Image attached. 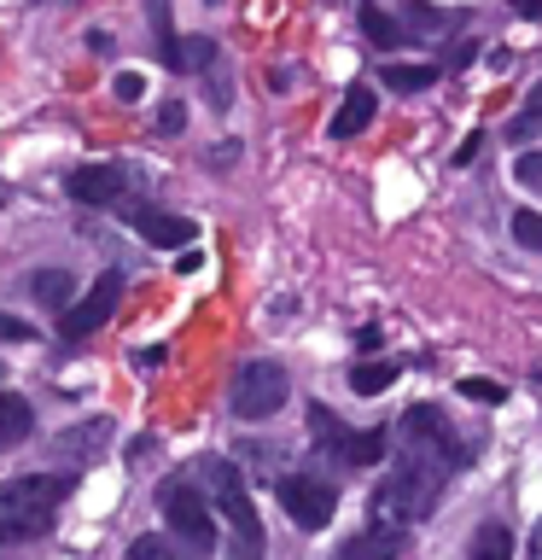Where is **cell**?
Segmentation results:
<instances>
[{"label":"cell","mask_w":542,"mask_h":560,"mask_svg":"<svg viewBox=\"0 0 542 560\" xmlns=\"http://www.w3.org/2000/svg\"><path fill=\"white\" fill-rule=\"evenodd\" d=\"M204 485H210V502H216V514L227 520V532H234V555H262V520L251 497H245V479L234 462H204Z\"/></svg>","instance_id":"cell-1"},{"label":"cell","mask_w":542,"mask_h":560,"mask_svg":"<svg viewBox=\"0 0 542 560\" xmlns=\"http://www.w3.org/2000/svg\"><path fill=\"white\" fill-rule=\"evenodd\" d=\"M157 502H164V525H169V537L181 542L187 555H210V549H216V514H210V502L199 497V485L169 479Z\"/></svg>","instance_id":"cell-2"},{"label":"cell","mask_w":542,"mask_h":560,"mask_svg":"<svg viewBox=\"0 0 542 560\" xmlns=\"http://www.w3.org/2000/svg\"><path fill=\"white\" fill-rule=\"evenodd\" d=\"M274 490H280V508L292 514L297 532H327L332 514H339V490L327 479H315V472H286Z\"/></svg>","instance_id":"cell-3"},{"label":"cell","mask_w":542,"mask_h":560,"mask_svg":"<svg viewBox=\"0 0 542 560\" xmlns=\"http://www.w3.org/2000/svg\"><path fill=\"white\" fill-rule=\"evenodd\" d=\"M432 490H437V472L420 467V462H409V467H397L391 479H379V490H374V514H379L385 525L414 520V514H426Z\"/></svg>","instance_id":"cell-4"},{"label":"cell","mask_w":542,"mask_h":560,"mask_svg":"<svg viewBox=\"0 0 542 560\" xmlns=\"http://www.w3.org/2000/svg\"><path fill=\"white\" fill-rule=\"evenodd\" d=\"M286 392H292V380L280 362H245L234 374V415L239 420H269V415H280Z\"/></svg>","instance_id":"cell-5"},{"label":"cell","mask_w":542,"mask_h":560,"mask_svg":"<svg viewBox=\"0 0 542 560\" xmlns=\"http://www.w3.org/2000/svg\"><path fill=\"white\" fill-rule=\"evenodd\" d=\"M70 490H76V472H17V479L0 485V520L7 514H52Z\"/></svg>","instance_id":"cell-6"},{"label":"cell","mask_w":542,"mask_h":560,"mask_svg":"<svg viewBox=\"0 0 542 560\" xmlns=\"http://www.w3.org/2000/svg\"><path fill=\"white\" fill-rule=\"evenodd\" d=\"M117 304H122V275L111 269V275H99L94 287H87L76 304L59 315V339H70V345H76V339H94V332L117 315Z\"/></svg>","instance_id":"cell-7"},{"label":"cell","mask_w":542,"mask_h":560,"mask_svg":"<svg viewBox=\"0 0 542 560\" xmlns=\"http://www.w3.org/2000/svg\"><path fill=\"white\" fill-rule=\"evenodd\" d=\"M122 217H129V228H134L140 240L164 245V252H187L192 234H199L187 217H169V210H152V205H122Z\"/></svg>","instance_id":"cell-8"},{"label":"cell","mask_w":542,"mask_h":560,"mask_svg":"<svg viewBox=\"0 0 542 560\" xmlns=\"http://www.w3.org/2000/svg\"><path fill=\"white\" fill-rule=\"evenodd\" d=\"M122 187H129L122 164H82L76 175H70V199L76 205H117Z\"/></svg>","instance_id":"cell-9"},{"label":"cell","mask_w":542,"mask_h":560,"mask_svg":"<svg viewBox=\"0 0 542 560\" xmlns=\"http://www.w3.org/2000/svg\"><path fill=\"white\" fill-rule=\"evenodd\" d=\"M402 549H409V532H402V525H385V520H374L362 537H350V542H344L339 560H397Z\"/></svg>","instance_id":"cell-10"},{"label":"cell","mask_w":542,"mask_h":560,"mask_svg":"<svg viewBox=\"0 0 542 560\" xmlns=\"http://www.w3.org/2000/svg\"><path fill=\"white\" fill-rule=\"evenodd\" d=\"M327 450H332V462H339V467H379L385 432H379V427H374V432H339Z\"/></svg>","instance_id":"cell-11"},{"label":"cell","mask_w":542,"mask_h":560,"mask_svg":"<svg viewBox=\"0 0 542 560\" xmlns=\"http://www.w3.org/2000/svg\"><path fill=\"white\" fill-rule=\"evenodd\" d=\"M374 112H379V100H374V88H350L344 94V105H339V117H332V140H350V135H362L367 122H374Z\"/></svg>","instance_id":"cell-12"},{"label":"cell","mask_w":542,"mask_h":560,"mask_svg":"<svg viewBox=\"0 0 542 560\" xmlns=\"http://www.w3.org/2000/svg\"><path fill=\"white\" fill-rule=\"evenodd\" d=\"M30 298L42 310H70V298H76V280H70L64 269H42V275H30Z\"/></svg>","instance_id":"cell-13"},{"label":"cell","mask_w":542,"mask_h":560,"mask_svg":"<svg viewBox=\"0 0 542 560\" xmlns=\"http://www.w3.org/2000/svg\"><path fill=\"white\" fill-rule=\"evenodd\" d=\"M35 432V409L24 397H12V392H0V450H12V444H24V438Z\"/></svg>","instance_id":"cell-14"},{"label":"cell","mask_w":542,"mask_h":560,"mask_svg":"<svg viewBox=\"0 0 542 560\" xmlns=\"http://www.w3.org/2000/svg\"><path fill=\"white\" fill-rule=\"evenodd\" d=\"M379 82L397 88V94H420V88L437 82V65H397V59H391V65L379 70Z\"/></svg>","instance_id":"cell-15"},{"label":"cell","mask_w":542,"mask_h":560,"mask_svg":"<svg viewBox=\"0 0 542 560\" xmlns=\"http://www.w3.org/2000/svg\"><path fill=\"white\" fill-rule=\"evenodd\" d=\"M391 380H397V362H356V368H350V392H356V397L391 392Z\"/></svg>","instance_id":"cell-16"},{"label":"cell","mask_w":542,"mask_h":560,"mask_svg":"<svg viewBox=\"0 0 542 560\" xmlns=\"http://www.w3.org/2000/svg\"><path fill=\"white\" fill-rule=\"evenodd\" d=\"M52 532V514H7L0 520V542H35V537H47Z\"/></svg>","instance_id":"cell-17"},{"label":"cell","mask_w":542,"mask_h":560,"mask_svg":"<svg viewBox=\"0 0 542 560\" xmlns=\"http://www.w3.org/2000/svg\"><path fill=\"white\" fill-rule=\"evenodd\" d=\"M210 59H216V42H204V35H187V42H175V52H169V70H204Z\"/></svg>","instance_id":"cell-18"},{"label":"cell","mask_w":542,"mask_h":560,"mask_svg":"<svg viewBox=\"0 0 542 560\" xmlns=\"http://www.w3.org/2000/svg\"><path fill=\"white\" fill-rule=\"evenodd\" d=\"M105 432H111V427H105V420H87V427H76V432H59V438H52V450H59V455H82V450H99V444H105Z\"/></svg>","instance_id":"cell-19"},{"label":"cell","mask_w":542,"mask_h":560,"mask_svg":"<svg viewBox=\"0 0 542 560\" xmlns=\"http://www.w3.org/2000/svg\"><path fill=\"white\" fill-rule=\"evenodd\" d=\"M507 555H514L507 525H479V537H472V560H507Z\"/></svg>","instance_id":"cell-20"},{"label":"cell","mask_w":542,"mask_h":560,"mask_svg":"<svg viewBox=\"0 0 542 560\" xmlns=\"http://www.w3.org/2000/svg\"><path fill=\"white\" fill-rule=\"evenodd\" d=\"M362 30H367V42H379V47H397L402 42V24L391 12H379V7H362Z\"/></svg>","instance_id":"cell-21"},{"label":"cell","mask_w":542,"mask_h":560,"mask_svg":"<svg viewBox=\"0 0 542 560\" xmlns=\"http://www.w3.org/2000/svg\"><path fill=\"white\" fill-rule=\"evenodd\" d=\"M514 240L525 252H542V217L537 210H514Z\"/></svg>","instance_id":"cell-22"},{"label":"cell","mask_w":542,"mask_h":560,"mask_svg":"<svg viewBox=\"0 0 542 560\" xmlns=\"http://www.w3.org/2000/svg\"><path fill=\"white\" fill-rule=\"evenodd\" d=\"M402 12H409L414 30H444V24H449V18L437 12V7H426V0H402Z\"/></svg>","instance_id":"cell-23"},{"label":"cell","mask_w":542,"mask_h":560,"mask_svg":"<svg viewBox=\"0 0 542 560\" xmlns=\"http://www.w3.org/2000/svg\"><path fill=\"white\" fill-rule=\"evenodd\" d=\"M129 560H181V555H175L164 537H134L129 542Z\"/></svg>","instance_id":"cell-24"},{"label":"cell","mask_w":542,"mask_h":560,"mask_svg":"<svg viewBox=\"0 0 542 560\" xmlns=\"http://www.w3.org/2000/svg\"><path fill=\"white\" fill-rule=\"evenodd\" d=\"M111 88H117V100H122V105L146 100V77H140V70H117V82H111Z\"/></svg>","instance_id":"cell-25"},{"label":"cell","mask_w":542,"mask_h":560,"mask_svg":"<svg viewBox=\"0 0 542 560\" xmlns=\"http://www.w3.org/2000/svg\"><path fill=\"white\" fill-rule=\"evenodd\" d=\"M531 135H542V105H531V112H519L507 122V140H531Z\"/></svg>","instance_id":"cell-26"},{"label":"cell","mask_w":542,"mask_h":560,"mask_svg":"<svg viewBox=\"0 0 542 560\" xmlns=\"http://www.w3.org/2000/svg\"><path fill=\"white\" fill-rule=\"evenodd\" d=\"M157 129H164V135H181V129H187V105H181V100H164V105H157Z\"/></svg>","instance_id":"cell-27"},{"label":"cell","mask_w":542,"mask_h":560,"mask_svg":"<svg viewBox=\"0 0 542 560\" xmlns=\"http://www.w3.org/2000/svg\"><path fill=\"white\" fill-rule=\"evenodd\" d=\"M461 397H467V402H502L507 392H502L496 380H461Z\"/></svg>","instance_id":"cell-28"},{"label":"cell","mask_w":542,"mask_h":560,"mask_svg":"<svg viewBox=\"0 0 542 560\" xmlns=\"http://www.w3.org/2000/svg\"><path fill=\"white\" fill-rule=\"evenodd\" d=\"M30 339H35V327H24L17 315L0 310V345H30Z\"/></svg>","instance_id":"cell-29"},{"label":"cell","mask_w":542,"mask_h":560,"mask_svg":"<svg viewBox=\"0 0 542 560\" xmlns=\"http://www.w3.org/2000/svg\"><path fill=\"white\" fill-rule=\"evenodd\" d=\"M514 175L525 187H537L542 192V152H519V164H514Z\"/></svg>","instance_id":"cell-30"},{"label":"cell","mask_w":542,"mask_h":560,"mask_svg":"<svg viewBox=\"0 0 542 560\" xmlns=\"http://www.w3.org/2000/svg\"><path fill=\"white\" fill-rule=\"evenodd\" d=\"M82 47H94V52H111V35H105V30H87V35H82Z\"/></svg>","instance_id":"cell-31"},{"label":"cell","mask_w":542,"mask_h":560,"mask_svg":"<svg viewBox=\"0 0 542 560\" xmlns=\"http://www.w3.org/2000/svg\"><path fill=\"white\" fill-rule=\"evenodd\" d=\"M479 140H484V135H472V140H461V152H455V164H472V158H479Z\"/></svg>","instance_id":"cell-32"},{"label":"cell","mask_w":542,"mask_h":560,"mask_svg":"<svg viewBox=\"0 0 542 560\" xmlns=\"http://www.w3.org/2000/svg\"><path fill=\"white\" fill-rule=\"evenodd\" d=\"M514 12L519 18H542V0H514Z\"/></svg>","instance_id":"cell-33"},{"label":"cell","mask_w":542,"mask_h":560,"mask_svg":"<svg viewBox=\"0 0 542 560\" xmlns=\"http://www.w3.org/2000/svg\"><path fill=\"white\" fill-rule=\"evenodd\" d=\"M525 560H542V520H537V532H531V549H525Z\"/></svg>","instance_id":"cell-34"},{"label":"cell","mask_w":542,"mask_h":560,"mask_svg":"<svg viewBox=\"0 0 542 560\" xmlns=\"http://www.w3.org/2000/svg\"><path fill=\"white\" fill-rule=\"evenodd\" d=\"M227 560H262V555H227Z\"/></svg>","instance_id":"cell-35"},{"label":"cell","mask_w":542,"mask_h":560,"mask_svg":"<svg viewBox=\"0 0 542 560\" xmlns=\"http://www.w3.org/2000/svg\"><path fill=\"white\" fill-rule=\"evenodd\" d=\"M537 385H542V368H537Z\"/></svg>","instance_id":"cell-36"},{"label":"cell","mask_w":542,"mask_h":560,"mask_svg":"<svg viewBox=\"0 0 542 560\" xmlns=\"http://www.w3.org/2000/svg\"><path fill=\"white\" fill-rule=\"evenodd\" d=\"M537 94H542V88H537Z\"/></svg>","instance_id":"cell-37"}]
</instances>
